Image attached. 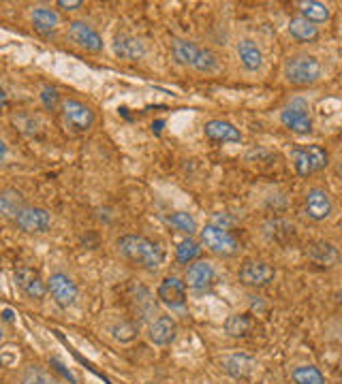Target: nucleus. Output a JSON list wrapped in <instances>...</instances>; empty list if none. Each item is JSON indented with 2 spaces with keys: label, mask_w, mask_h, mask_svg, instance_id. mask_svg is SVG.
<instances>
[{
  "label": "nucleus",
  "mask_w": 342,
  "mask_h": 384,
  "mask_svg": "<svg viewBox=\"0 0 342 384\" xmlns=\"http://www.w3.org/2000/svg\"><path fill=\"white\" fill-rule=\"evenodd\" d=\"M171 54L176 58L178 65L182 67H191L199 73H218L220 71V60L218 56L208 50V48H199L193 41L186 39H176L171 43Z\"/></svg>",
  "instance_id": "obj_2"
},
{
  "label": "nucleus",
  "mask_w": 342,
  "mask_h": 384,
  "mask_svg": "<svg viewBox=\"0 0 342 384\" xmlns=\"http://www.w3.org/2000/svg\"><path fill=\"white\" fill-rule=\"evenodd\" d=\"M16 282H18V286H20L28 297H33V299H43V297H46L48 286L43 284L41 275H39L35 269L22 267V269L16 273Z\"/></svg>",
  "instance_id": "obj_19"
},
{
  "label": "nucleus",
  "mask_w": 342,
  "mask_h": 384,
  "mask_svg": "<svg viewBox=\"0 0 342 384\" xmlns=\"http://www.w3.org/2000/svg\"><path fill=\"white\" fill-rule=\"evenodd\" d=\"M203 133H205L208 139H212L216 143H240L242 141L240 128H235L227 120H210V122H205Z\"/></svg>",
  "instance_id": "obj_17"
},
{
  "label": "nucleus",
  "mask_w": 342,
  "mask_h": 384,
  "mask_svg": "<svg viewBox=\"0 0 342 384\" xmlns=\"http://www.w3.org/2000/svg\"><path fill=\"white\" fill-rule=\"evenodd\" d=\"M56 5H58L60 9H65V11H75V9L82 7V0H58Z\"/></svg>",
  "instance_id": "obj_34"
},
{
  "label": "nucleus",
  "mask_w": 342,
  "mask_h": 384,
  "mask_svg": "<svg viewBox=\"0 0 342 384\" xmlns=\"http://www.w3.org/2000/svg\"><path fill=\"white\" fill-rule=\"evenodd\" d=\"M333 212V203L331 197L323 190V188H310L304 197V214L312 220V222H323L331 216Z\"/></svg>",
  "instance_id": "obj_9"
},
{
  "label": "nucleus",
  "mask_w": 342,
  "mask_h": 384,
  "mask_svg": "<svg viewBox=\"0 0 342 384\" xmlns=\"http://www.w3.org/2000/svg\"><path fill=\"white\" fill-rule=\"evenodd\" d=\"M287 31H289V35H291L295 41H299V43H312V41L319 39V28H316L314 24H310L308 20L299 18V16L289 20Z\"/></svg>",
  "instance_id": "obj_23"
},
{
  "label": "nucleus",
  "mask_w": 342,
  "mask_h": 384,
  "mask_svg": "<svg viewBox=\"0 0 342 384\" xmlns=\"http://www.w3.org/2000/svg\"><path fill=\"white\" fill-rule=\"evenodd\" d=\"M167 220H169L171 226H176L178 231L186 233L188 237L197 233V220H195L188 212H176V214H171Z\"/></svg>",
  "instance_id": "obj_28"
},
{
  "label": "nucleus",
  "mask_w": 342,
  "mask_h": 384,
  "mask_svg": "<svg viewBox=\"0 0 342 384\" xmlns=\"http://www.w3.org/2000/svg\"><path fill=\"white\" fill-rule=\"evenodd\" d=\"M237 278L244 286H250V288H263L267 284L274 282L276 278V269L265 263V260H246L240 271H237Z\"/></svg>",
  "instance_id": "obj_8"
},
{
  "label": "nucleus",
  "mask_w": 342,
  "mask_h": 384,
  "mask_svg": "<svg viewBox=\"0 0 342 384\" xmlns=\"http://www.w3.org/2000/svg\"><path fill=\"white\" fill-rule=\"evenodd\" d=\"M5 320H14V312L11 309H5Z\"/></svg>",
  "instance_id": "obj_37"
},
{
  "label": "nucleus",
  "mask_w": 342,
  "mask_h": 384,
  "mask_svg": "<svg viewBox=\"0 0 342 384\" xmlns=\"http://www.w3.org/2000/svg\"><path fill=\"white\" fill-rule=\"evenodd\" d=\"M306 254L321 267H333L340 260V252L329 241H312L306 248Z\"/></svg>",
  "instance_id": "obj_21"
},
{
  "label": "nucleus",
  "mask_w": 342,
  "mask_h": 384,
  "mask_svg": "<svg viewBox=\"0 0 342 384\" xmlns=\"http://www.w3.org/2000/svg\"><path fill=\"white\" fill-rule=\"evenodd\" d=\"M280 124L297 135H308L312 131V114L310 103L301 97H293L280 109Z\"/></svg>",
  "instance_id": "obj_4"
},
{
  "label": "nucleus",
  "mask_w": 342,
  "mask_h": 384,
  "mask_svg": "<svg viewBox=\"0 0 342 384\" xmlns=\"http://www.w3.org/2000/svg\"><path fill=\"white\" fill-rule=\"evenodd\" d=\"M291 378L295 384H325V375L314 365H297L291 371Z\"/></svg>",
  "instance_id": "obj_25"
},
{
  "label": "nucleus",
  "mask_w": 342,
  "mask_h": 384,
  "mask_svg": "<svg viewBox=\"0 0 342 384\" xmlns=\"http://www.w3.org/2000/svg\"><path fill=\"white\" fill-rule=\"evenodd\" d=\"M31 20H33V26H35L39 33H43V35L56 31V26H58V22H60L58 13H56L54 9H48V7H37V9H33Z\"/></svg>",
  "instance_id": "obj_24"
},
{
  "label": "nucleus",
  "mask_w": 342,
  "mask_h": 384,
  "mask_svg": "<svg viewBox=\"0 0 342 384\" xmlns=\"http://www.w3.org/2000/svg\"><path fill=\"white\" fill-rule=\"evenodd\" d=\"M16 203H20V194H16V192L0 194V212H5L7 216H11V214L18 216V212L22 209V207H18Z\"/></svg>",
  "instance_id": "obj_30"
},
{
  "label": "nucleus",
  "mask_w": 342,
  "mask_h": 384,
  "mask_svg": "<svg viewBox=\"0 0 342 384\" xmlns=\"http://www.w3.org/2000/svg\"><path fill=\"white\" fill-rule=\"evenodd\" d=\"M63 122L69 131L84 133L95 124V111L75 99H67L63 101Z\"/></svg>",
  "instance_id": "obj_7"
},
{
  "label": "nucleus",
  "mask_w": 342,
  "mask_h": 384,
  "mask_svg": "<svg viewBox=\"0 0 342 384\" xmlns=\"http://www.w3.org/2000/svg\"><path fill=\"white\" fill-rule=\"evenodd\" d=\"M0 341H3V329H0Z\"/></svg>",
  "instance_id": "obj_40"
},
{
  "label": "nucleus",
  "mask_w": 342,
  "mask_h": 384,
  "mask_svg": "<svg viewBox=\"0 0 342 384\" xmlns=\"http://www.w3.org/2000/svg\"><path fill=\"white\" fill-rule=\"evenodd\" d=\"M291 163L299 177H308L327 167V152L319 146H297L291 150Z\"/></svg>",
  "instance_id": "obj_5"
},
{
  "label": "nucleus",
  "mask_w": 342,
  "mask_h": 384,
  "mask_svg": "<svg viewBox=\"0 0 342 384\" xmlns=\"http://www.w3.org/2000/svg\"><path fill=\"white\" fill-rule=\"evenodd\" d=\"M338 301H340V303H342V290H340V292H338Z\"/></svg>",
  "instance_id": "obj_39"
},
{
  "label": "nucleus",
  "mask_w": 342,
  "mask_h": 384,
  "mask_svg": "<svg viewBox=\"0 0 342 384\" xmlns=\"http://www.w3.org/2000/svg\"><path fill=\"white\" fill-rule=\"evenodd\" d=\"M336 171H338V175H340V177H342V160H340V163H338V165H336Z\"/></svg>",
  "instance_id": "obj_38"
},
{
  "label": "nucleus",
  "mask_w": 342,
  "mask_h": 384,
  "mask_svg": "<svg viewBox=\"0 0 342 384\" xmlns=\"http://www.w3.org/2000/svg\"><path fill=\"white\" fill-rule=\"evenodd\" d=\"M235 52H237L240 65H242L248 73L261 71V67H263V52H261V48H259L252 39H248V37L240 39L237 45H235Z\"/></svg>",
  "instance_id": "obj_16"
},
{
  "label": "nucleus",
  "mask_w": 342,
  "mask_h": 384,
  "mask_svg": "<svg viewBox=\"0 0 342 384\" xmlns=\"http://www.w3.org/2000/svg\"><path fill=\"white\" fill-rule=\"evenodd\" d=\"M161 303H165L167 307L171 309H178V307H184L186 305V284L180 280V278H165L161 284H159V290H156Z\"/></svg>",
  "instance_id": "obj_14"
},
{
  "label": "nucleus",
  "mask_w": 342,
  "mask_h": 384,
  "mask_svg": "<svg viewBox=\"0 0 342 384\" xmlns=\"http://www.w3.org/2000/svg\"><path fill=\"white\" fill-rule=\"evenodd\" d=\"M150 341L156 346H169L176 335H178V324L171 316H159L152 324H150Z\"/></svg>",
  "instance_id": "obj_18"
},
{
  "label": "nucleus",
  "mask_w": 342,
  "mask_h": 384,
  "mask_svg": "<svg viewBox=\"0 0 342 384\" xmlns=\"http://www.w3.org/2000/svg\"><path fill=\"white\" fill-rule=\"evenodd\" d=\"M52 367H54V369H56L58 373H63V375H65L67 380H71L73 384H78V378H75V375H73V373H71V371H69V369H67V367H65V365L60 363V361L52 358Z\"/></svg>",
  "instance_id": "obj_33"
},
{
  "label": "nucleus",
  "mask_w": 342,
  "mask_h": 384,
  "mask_svg": "<svg viewBox=\"0 0 342 384\" xmlns=\"http://www.w3.org/2000/svg\"><path fill=\"white\" fill-rule=\"evenodd\" d=\"M69 37H71V41L75 45H80V48H84L86 52H92V54H99L105 48L103 37L92 26H88L86 22H71L69 24Z\"/></svg>",
  "instance_id": "obj_11"
},
{
  "label": "nucleus",
  "mask_w": 342,
  "mask_h": 384,
  "mask_svg": "<svg viewBox=\"0 0 342 384\" xmlns=\"http://www.w3.org/2000/svg\"><path fill=\"white\" fill-rule=\"evenodd\" d=\"M257 367H259L257 358L246 352H233L223 358V369L235 380H250L255 375Z\"/></svg>",
  "instance_id": "obj_13"
},
{
  "label": "nucleus",
  "mask_w": 342,
  "mask_h": 384,
  "mask_svg": "<svg viewBox=\"0 0 342 384\" xmlns=\"http://www.w3.org/2000/svg\"><path fill=\"white\" fill-rule=\"evenodd\" d=\"M199 254H201V243L195 241L193 237L182 239L176 248V258H178V263H184V265L195 263L199 258Z\"/></svg>",
  "instance_id": "obj_26"
},
{
  "label": "nucleus",
  "mask_w": 342,
  "mask_h": 384,
  "mask_svg": "<svg viewBox=\"0 0 342 384\" xmlns=\"http://www.w3.org/2000/svg\"><path fill=\"white\" fill-rule=\"evenodd\" d=\"M201 243L212 250L214 254H220V256H231L237 252V241L235 237L225 229V226H216V224H205L201 231Z\"/></svg>",
  "instance_id": "obj_6"
},
{
  "label": "nucleus",
  "mask_w": 342,
  "mask_h": 384,
  "mask_svg": "<svg viewBox=\"0 0 342 384\" xmlns=\"http://www.w3.org/2000/svg\"><path fill=\"white\" fill-rule=\"evenodd\" d=\"M16 222L24 233H46L52 226V216L43 207H22Z\"/></svg>",
  "instance_id": "obj_10"
},
{
  "label": "nucleus",
  "mask_w": 342,
  "mask_h": 384,
  "mask_svg": "<svg viewBox=\"0 0 342 384\" xmlns=\"http://www.w3.org/2000/svg\"><path fill=\"white\" fill-rule=\"evenodd\" d=\"M41 101H43V105H46L48 109H52V107H56V103L60 101V94H58L56 88L46 86V88L41 90Z\"/></svg>",
  "instance_id": "obj_32"
},
{
  "label": "nucleus",
  "mask_w": 342,
  "mask_h": 384,
  "mask_svg": "<svg viewBox=\"0 0 342 384\" xmlns=\"http://www.w3.org/2000/svg\"><path fill=\"white\" fill-rule=\"evenodd\" d=\"M24 384H50V375L43 367L39 365H31L24 371Z\"/></svg>",
  "instance_id": "obj_29"
},
{
  "label": "nucleus",
  "mask_w": 342,
  "mask_h": 384,
  "mask_svg": "<svg viewBox=\"0 0 342 384\" xmlns=\"http://www.w3.org/2000/svg\"><path fill=\"white\" fill-rule=\"evenodd\" d=\"M5 101H7V97H5V90H3V88H0V107H3V105H5Z\"/></svg>",
  "instance_id": "obj_36"
},
{
  "label": "nucleus",
  "mask_w": 342,
  "mask_h": 384,
  "mask_svg": "<svg viewBox=\"0 0 342 384\" xmlns=\"http://www.w3.org/2000/svg\"><path fill=\"white\" fill-rule=\"evenodd\" d=\"M214 280H216L214 265L208 260H195L186 269V282L184 284H188L195 290H203V288H210L214 284Z\"/></svg>",
  "instance_id": "obj_15"
},
{
  "label": "nucleus",
  "mask_w": 342,
  "mask_h": 384,
  "mask_svg": "<svg viewBox=\"0 0 342 384\" xmlns=\"http://www.w3.org/2000/svg\"><path fill=\"white\" fill-rule=\"evenodd\" d=\"M282 77L293 86H312L323 77V67L312 54H295L284 62Z\"/></svg>",
  "instance_id": "obj_3"
},
{
  "label": "nucleus",
  "mask_w": 342,
  "mask_h": 384,
  "mask_svg": "<svg viewBox=\"0 0 342 384\" xmlns=\"http://www.w3.org/2000/svg\"><path fill=\"white\" fill-rule=\"evenodd\" d=\"M112 331H114V337L120 339V341H131L137 335V327L133 322H120Z\"/></svg>",
  "instance_id": "obj_31"
},
{
  "label": "nucleus",
  "mask_w": 342,
  "mask_h": 384,
  "mask_svg": "<svg viewBox=\"0 0 342 384\" xmlns=\"http://www.w3.org/2000/svg\"><path fill=\"white\" fill-rule=\"evenodd\" d=\"M112 50L120 60H137V58H141L146 54V45L137 37H131V35L116 37Z\"/></svg>",
  "instance_id": "obj_20"
},
{
  "label": "nucleus",
  "mask_w": 342,
  "mask_h": 384,
  "mask_svg": "<svg viewBox=\"0 0 342 384\" xmlns=\"http://www.w3.org/2000/svg\"><path fill=\"white\" fill-rule=\"evenodd\" d=\"M118 252L129 263L144 267V269H156L163 265V250L159 243L150 241L141 235H124L118 239Z\"/></svg>",
  "instance_id": "obj_1"
},
{
  "label": "nucleus",
  "mask_w": 342,
  "mask_h": 384,
  "mask_svg": "<svg viewBox=\"0 0 342 384\" xmlns=\"http://www.w3.org/2000/svg\"><path fill=\"white\" fill-rule=\"evenodd\" d=\"M248 331H250V318L248 316H244V314H231L227 320H225V333L229 335V337H244V335H248Z\"/></svg>",
  "instance_id": "obj_27"
},
{
  "label": "nucleus",
  "mask_w": 342,
  "mask_h": 384,
  "mask_svg": "<svg viewBox=\"0 0 342 384\" xmlns=\"http://www.w3.org/2000/svg\"><path fill=\"white\" fill-rule=\"evenodd\" d=\"M297 9H299V18L308 20L310 24H323L331 18V11L327 5L319 3V0H301L297 3Z\"/></svg>",
  "instance_id": "obj_22"
},
{
  "label": "nucleus",
  "mask_w": 342,
  "mask_h": 384,
  "mask_svg": "<svg viewBox=\"0 0 342 384\" xmlns=\"http://www.w3.org/2000/svg\"><path fill=\"white\" fill-rule=\"evenodd\" d=\"M7 156V146H5V141H0V160H3Z\"/></svg>",
  "instance_id": "obj_35"
},
{
  "label": "nucleus",
  "mask_w": 342,
  "mask_h": 384,
  "mask_svg": "<svg viewBox=\"0 0 342 384\" xmlns=\"http://www.w3.org/2000/svg\"><path fill=\"white\" fill-rule=\"evenodd\" d=\"M48 290L52 292L54 301L60 307H71L78 299V286L75 282L67 275V273H52V278L48 280Z\"/></svg>",
  "instance_id": "obj_12"
}]
</instances>
